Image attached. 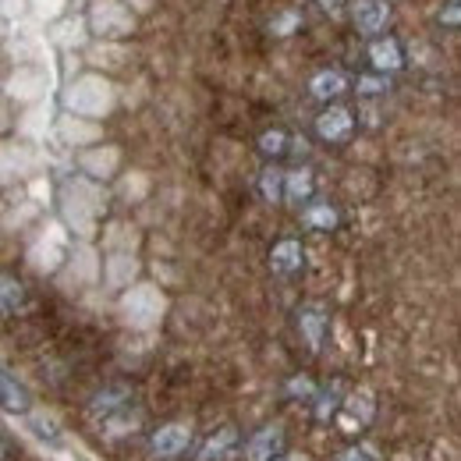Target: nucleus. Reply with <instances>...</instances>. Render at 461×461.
Instances as JSON below:
<instances>
[{
  "label": "nucleus",
  "mask_w": 461,
  "mask_h": 461,
  "mask_svg": "<svg viewBox=\"0 0 461 461\" xmlns=\"http://www.w3.org/2000/svg\"><path fill=\"white\" fill-rule=\"evenodd\" d=\"M104 210V192L89 181H71L64 188V217L78 234H93L96 230V217Z\"/></svg>",
  "instance_id": "1"
},
{
  "label": "nucleus",
  "mask_w": 461,
  "mask_h": 461,
  "mask_svg": "<svg viewBox=\"0 0 461 461\" xmlns=\"http://www.w3.org/2000/svg\"><path fill=\"white\" fill-rule=\"evenodd\" d=\"M68 107H71L75 114H89V117L107 114V111L114 107V89H111L104 78H96V75L78 78V82L68 89Z\"/></svg>",
  "instance_id": "2"
},
{
  "label": "nucleus",
  "mask_w": 461,
  "mask_h": 461,
  "mask_svg": "<svg viewBox=\"0 0 461 461\" xmlns=\"http://www.w3.org/2000/svg\"><path fill=\"white\" fill-rule=\"evenodd\" d=\"M121 312L131 327H157L160 316H164V294L149 285H139V288H128L124 302H121Z\"/></svg>",
  "instance_id": "3"
},
{
  "label": "nucleus",
  "mask_w": 461,
  "mask_h": 461,
  "mask_svg": "<svg viewBox=\"0 0 461 461\" xmlns=\"http://www.w3.org/2000/svg\"><path fill=\"white\" fill-rule=\"evenodd\" d=\"M351 18H355V29L358 32L380 36L387 29V22H391V4L387 0H355Z\"/></svg>",
  "instance_id": "4"
},
{
  "label": "nucleus",
  "mask_w": 461,
  "mask_h": 461,
  "mask_svg": "<svg viewBox=\"0 0 461 461\" xmlns=\"http://www.w3.org/2000/svg\"><path fill=\"white\" fill-rule=\"evenodd\" d=\"M188 444H192V429L185 422H167L153 433V455L157 458H177V455H185Z\"/></svg>",
  "instance_id": "5"
},
{
  "label": "nucleus",
  "mask_w": 461,
  "mask_h": 461,
  "mask_svg": "<svg viewBox=\"0 0 461 461\" xmlns=\"http://www.w3.org/2000/svg\"><path fill=\"white\" fill-rule=\"evenodd\" d=\"M351 131H355V117H351L348 107H327L323 114L316 117V135L323 142H345Z\"/></svg>",
  "instance_id": "6"
},
{
  "label": "nucleus",
  "mask_w": 461,
  "mask_h": 461,
  "mask_svg": "<svg viewBox=\"0 0 461 461\" xmlns=\"http://www.w3.org/2000/svg\"><path fill=\"white\" fill-rule=\"evenodd\" d=\"M302 267H305V249H302L298 238H285V241L274 245V252H270V270H274L277 277H294Z\"/></svg>",
  "instance_id": "7"
},
{
  "label": "nucleus",
  "mask_w": 461,
  "mask_h": 461,
  "mask_svg": "<svg viewBox=\"0 0 461 461\" xmlns=\"http://www.w3.org/2000/svg\"><path fill=\"white\" fill-rule=\"evenodd\" d=\"M0 408H4V411H11V415H25V411L32 408V394H29V387H25L14 373H7L4 366H0Z\"/></svg>",
  "instance_id": "8"
},
{
  "label": "nucleus",
  "mask_w": 461,
  "mask_h": 461,
  "mask_svg": "<svg viewBox=\"0 0 461 461\" xmlns=\"http://www.w3.org/2000/svg\"><path fill=\"white\" fill-rule=\"evenodd\" d=\"M285 444V429L281 426H263L249 437L245 444V461H270Z\"/></svg>",
  "instance_id": "9"
},
{
  "label": "nucleus",
  "mask_w": 461,
  "mask_h": 461,
  "mask_svg": "<svg viewBox=\"0 0 461 461\" xmlns=\"http://www.w3.org/2000/svg\"><path fill=\"white\" fill-rule=\"evenodd\" d=\"M25 429H29L43 447H58L60 440H64L60 422L50 411H43V408H29V411H25Z\"/></svg>",
  "instance_id": "10"
},
{
  "label": "nucleus",
  "mask_w": 461,
  "mask_h": 461,
  "mask_svg": "<svg viewBox=\"0 0 461 461\" xmlns=\"http://www.w3.org/2000/svg\"><path fill=\"white\" fill-rule=\"evenodd\" d=\"M121 11H124V7L114 4V0H100V4H96V14H93L96 32H104V36H121V32H128V29H131V18L121 14Z\"/></svg>",
  "instance_id": "11"
},
{
  "label": "nucleus",
  "mask_w": 461,
  "mask_h": 461,
  "mask_svg": "<svg viewBox=\"0 0 461 461\" xmlns=\"http://www.w3.org/2000/svg\"><path fill=\"white\" fill-rule=\"evenodd\" d=\"M131 398V391L124 387V384H114V387H104L93 402H89V415L96 419V422H104V419H111L114 411H121L124 404Z\"/></svg>",
  "instance_id": "12"
},
{
  "label": "nucleus",
  "mask_w": 461,
  "mask_h": 461,
  "mask_svg": "<svg viewBox=\"0 0 461 461\" xmlns=\"http://www.w3.org/2000/svg\"><path fill=\"white\" fill-rule=\"evenodd\" d=\"M298 330H302L305 345L312 348V351H320V348H323V334H327V312L316 309V305L302 309V312H298Z\"/></svg>",
  "instance_id": "13"
},
{
  "label": "nucleus",
  "mask_w": 461,
  "mask_h": 461,
  "mask_svg": "<svg viewBox=\"0 0 461 461\" xmlns=\"http://www.w3.org/2000/svg\"><path fill=\"white\" fill-rule=\"evenodd\" d=\"M104 274H107V285L111 288H128L135 281V274H139V263H135L131 252H111Z\"/></svg>",
  "instance_id": "14"
},
{
  "label": "nucleus",
  "mask_w": 461,
  "mask_h": 461,
  "mask_svg": "<svg viewBox=\"0 0 461 461\" xmlns=\"http://www.w3.org/2000/svg\"><path fill=\"white\" fill-rule=\"evenodd\" d=\"M234 444H238V429L234 426H221L213 437H206V444L199 447L195 461H224Z\"/></svg>",
  "instance_id": "15"
},
{
  "label": "nucleus",
  "mask_w": 461,
  "mask_h": 461,
  "mask_svg": "<svg viewBox=\"0 0 461 461\" xmlns=\"http://www.w3.org/2000/svg\"><path fill=\"white\" fill-rule=\"evenodd\" d=\"M369 64H373L380 75L398 71V68L404 64L402 47H398L394 40H373V43H369Z\"/></svg>",
  "instance_id": "16"
},
{
  "label": "nucleus",
  "mask_w": 461,
  "mask_h": 461,
  "mask_svg": "<svg viewBox=\"0 0 461 461\" xmlns=\"http://www.w3.org/2000/svg\"><path fill=\"white\" fill-rule=\"evenodd\" d=\"M345 89H348V75L338 71V68H327V71L312 75V82H309V93H312L316 100H334V96H341Z\"/></svg>",
  "instance_id": "17"
},
{
  "label": "nucleus",
  "mask_w": 461,
  "mask_h": 461,
  "mask_svg": "<svg viewBox=\"0 0 461 461\" xmlns=\"http://www.w3.org/2000/svg\"><path fill=\"white\" fill-rule=\"evenodd\" d=\"M22 305H25V288L11 274H0V316H14Z\"/></svg>",
  "instance_id": "18"
},
{
  "label": "nucleus",
  "mask_w": 461,
  "mask_h": 461,
  "mask_svg": "<svg viewBox=\"0 0 461 461\" xmlns=\"http://www.w3.org/2000/svg\"><path fill=\"white\" fill-rule=\"evenodd\" d=\"M117 157H121V153H117L114 146H107V149H93V153H86V157H82V164H86V171L89 174L107 177V174H114Z\"/></svg>",
  "instance_id": "19"
},
{
  "label": "nucleus",
  "mask_w": 461,
  "mask_h": 461,
  "mask_svg": "<svg viewBox=\"0 0 461 461\" xmlns=\"http://www.w3.org/2000/svg\"><path fill=\"white\" fill-rule=\"evenodd\" d=\"M312 195V174L309 171H291L285 174V199L288 203H302Z\"/></svg>",
  "instance_id": "20"
},
{
  "label": "nucleus",
  "mask_w": 461,
  "mask_h": 461,
  "mask_svg": "<svg viewBox=\"0 0 461 461\" xmlns=\"http://www.w3.org/2000/svg\"><path fill=\"white\" fill-rule=\"evenodd\" d=\"M302 221L316 230H330V228H338V210H334L330 203H316V206H309V210H305V217H302Z\"/></svg>",
  "instance_id": "21"
},
{
  "label": "nucleus",
  "mask_w": 461,
  "mask_h": 461,
  "mask_svg": "<svg viewBox=\"0 0 461 461\" xmlns=\"http://www.w3.org/2000/svg\"><path fill=\"white\" fill-rule=\"evenodd\" d=\"M259 192H263L267 203H281L285 199V171L267 167V171L259 174Z\"/></svg>",
  "instance_id": "22"
},
{
  "label": "nucleus",
  "mask_w": 461,
  "mask_h": 461,
  "mask_svg": "<svg viewBox=\"0 0 461 461\" xmlns=\"http://www.w3.org/2000/svg\"><path fill=\"white\" fill-rule=\"evenodd\" d=\"M345 411H348V419H355L358 426H366V422L373 419V394H369V391L351 394V398L345 402Z\"/></svg>",
  "instance_id": "23"
},
{
  "label": "nucleus",
  "mask_w": 461,
  "mask_h": 461,
  "mask_svg": "<svg viewBox=\"0 0 461 461\" xmlns=\"http://www.w3.org/2000/svg\"><path fill=\"white\" fill-rule=\"evenodd\" d=\"M29 259H32V267H40V270H54V267L60 263V245L40 241V245L29 252Z\"/></svg>",
  "instance_id": "24"
},
{
  "label": "nucleus",
  "mask_w": 461,
  "mask_h": 461,
  "mask_svg": "<svg viewBox=\"0 0 461 461\" xmlns=\"http://www.w3.org/2000/svg\"><path fill=\"white\" fill-rule=\"evenodd\" d=\"M259 149H263L267 157H285V149H288V131H281V128L263 131V135H259Z\"/></svg>",
  "instance_id": "25"
},
{
  "label": "nucleus",
  "mask_w": 461,
  "mask_h": 461,
  "mask_svg": "<svg viewBox=\"0 0 461 461\" xmlns=\"http://www.w3.org/2000/svg\"><path fill=\"white\" fill-rule=\"evenodd\" d=\"M60 131H64L68 142H89V139L96 135V128H93V124H82V121H64Z\"/></svg>",
  "instance_id": "26"
},
{
  "label": "nucleus",
  "mask_w": 461,
  "mask_h": 461,
  "mask_svg": "<svg viewBox=\"0 0 461 461\" xmlns=\"http://www.w3.org/2000/svg\"><path fill=\"white\" fill-rule=\"evenodd\" d=\"M355 89H358L362 96H373V93H384V89H387V78L366 75V78H358V82H355Z\"/></svg>",
  "instance_id": "27"
},
{
  "label": "nucleus",
  "mask_w": 461,
  "mask_h": 461,
  "mask_svg": "<svg viewBox=\"0 0 461 461\" xmlns=\"http://www.w3.org/2000/svg\"><path fill=\"white\" fill-rule=\"evenodd\" d=\"M288 394L291 398H312L316 394V387H312V380L309 376H294L288 384Z\"/></svg>",
  "instance_id": "28"
},
{
  "label": "nucleus",
  "mask_w": 461,
  "mask_h": 461,
  "mask_svg": "<svg viewBox=\"0 0 461 461\" xmlns=\"http://www.w3.org/2000/svg\"><path fill=\"white\" fill-rule=\"evenodd\" d=\"M458 7H461V0H444V4L437 7V18H440V22H447V25H458L461 22Z\"/></svg>",
  "instance_id": "29"
},
{
  "label": "nucleus",
  "mask_w": 461,
  "mask_h": 461,
  "mask_svg": "<svg viewBox=\"0 0 461 461\" xmlns=\"http://www.w3.org/2000/svg\"><path fill=\"white\" fill-rule=\"evenodd\" d=\"M334 391H338V387H334ZM334 391L323 394L320 404H316V419H320V422H330V411H334V404H338V394H334Z\"/></svg>",
  "instance_id": "30"
},
{
  "label": "nucleus",
  "mask_w": 461,
  "mask_h": 461,
  "mask_svg": "<svg viewBox=\"0 0 461 461\" xmlns=\"http://www.w3.org/2000/svg\"><path fill=\"white\" fill-rule=\"evenodd\" d=\"M338 461H376L373 455H366L362 447H348L345 455H338Z\"/></svg>",
  "instance_id": "31"
},
{
  "label": "nucleus",
  "mask_w": 461,
  "mask_h": 461,
  "mask_svg": "<svg viewBox=\"0 0 461 461\" xmlns=\"http://www.w3.org/2000/svg\"><path fill=\"white\" fill-rule=\"evenodd\" d=\"M270 461H305L302 455H281V458H270Z\"/></svg>",
  "instance_id": "32"
},
{
  "label": "nucleus",
  "mask_w": 461,
  "mask_h": 461,
  "mask_svg": "<svg viewBox=\"0 0 461 461\" xmlns=\"http://www.w3.org/2000/svg\"><path fill=\"white\" fill-rule=\"evenodd\" d=\"M323 4H327V7H338V4H345V0H323Z\"/></svg>",
  "instance_id": "33"
},
{
  "label": "nucleus",
  "mask_w": 461,
  "mask_h": 461,
  "mask_svg": "<svg viewBox=\"0 0 461 461\" xmlns=\"http://www.w3.org/2000/svg\"><path fill=\"white\" fill-rule=\"evenodd\" d=\"M7 458V447H4V440H0V461Z\"/></svg>",
  "instance_id": "34"
}]
</instances>
